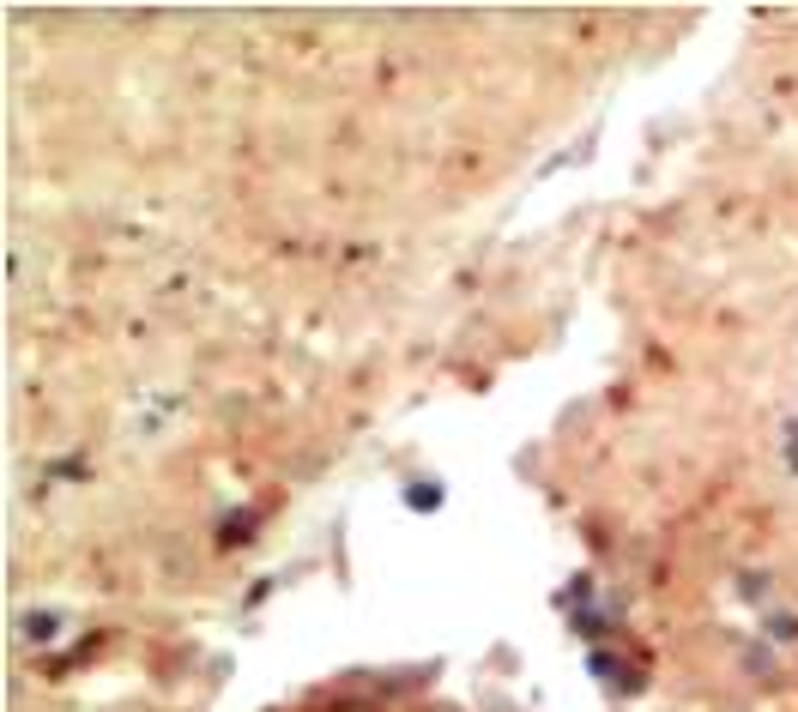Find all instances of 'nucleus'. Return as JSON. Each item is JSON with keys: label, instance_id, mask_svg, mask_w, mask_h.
<instances>
[{"label": "nucleus", "instance_id": "1", "mask_svg": "<svg viewBox=\"0 0 798 712\" xmlns=\"http://www.w3.org/2000/svg\"><path fill=\"white\" fill-rule=\"evenodd\" d=\"M249 525H254V513H237V520H224V543H249Z\"/></svg>", "mask_w": 798, "mask_h": 712}, {"label": "nucleus", "instance_id": "2", "mask_svg": "<svg viewBox=\"0 0 798 712\" xmlns=\"http://www.w3.org/2000/svg\"><path fill=\"white\" fill-rule=\"evenodd\" d=\"M406 501H411V508H435V501H442V489H406Z\"/></svg>", "mask_w": 798, "mask_h": 712}]
</instances>
